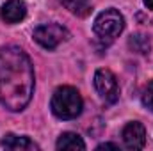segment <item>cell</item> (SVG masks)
Returning <instances> with one entry per match:
<instances>
[{
    "label": "cell",
    "mask_w": 153,
    "mask_h": 151,
    "mask_svg": "<svg viewBox=\"0 0 153 151\" xmlns=\"http://www.w3.org/2000/svg\"><path fill=\"white\" fill-rule=\"evenodd\" d=\"M94 34L102 39H114L117 38L123 29H125V20L121 16L119 11L116 9H105L103 13H100L94 20Z\"/></svg>",
    "instance_id": "cell-3"
},
{
    "label": "cell",
    "mask_w": 153,
    "mask_h": 151,
    "mask_svg": "<svg viewBox=\"0 0 153 151\" xmlns=\"http://www.w3.org/2000/svg\"><path fill=\"white\" fill-rule=\"evenodd\" d=\"M57 150H85V144L80 139V135L73 132H64L57 141Z\"/></svg>",
    "instance_id": "cell-9"
},
{
    "label": "cell",
    "mask_w": 153,
    "mask_h": 151,
    "mask_svg": "<svg viewBox=\"0 0 153 151\" xmlns=\"http://www.w3.org/2000/svg\"><path fill=\"white\" fill-rule=\"evenodd\" d=\"M59 2L76 16H85L91 11V2L89 0H59Z\"/></svg>",
    "instance_id": "cell-10"
},
{
    "label": "cell",
    "mask_w": 153,
    "mask_h": 151,
    "mask_svg": "<svg viewBox=\"0 0 153 151\" xmlns=\"http://www.w3.org/2000/svg\"><path fill=\"white\" fill-rule=\"evenodd\" d=\"M2 148L5 150H13V151H34L39 150V146L36 142H32L29 137H18V135H13V133H7L4 139H2Z\"/></svg>",
    "instance_id": "cell-8"
},
{
    "label": "cell",
    "mask_w": 153,
    "mask_h": 151,
    "mask_svg": "<svg viewBox=\"0 0 153 151\" xmlns=\"http://www.w3.org/2000/svg\"><path fill=\"white\" fill-rule=\"evenodd\" d=\"M34 93V70L27 53L18 46L0 48V103L11 110H23Z\"/></svg>",
    "instance_id": "cell-1"
},
{
    "label": "cell",
    "mask_w": 153,
    "mask_h": 151,
    "mask_svg": "<svg viewBox=\"0 0 153 151\" xmlns=\"http://www.w3.org/2000/svg\"><path fill=\"white\" fill-rule=\"evenodd\" d=\"M128 44H130V48H134L135 52H139V53H148L150 52V39L146 38V36H143V34H137V36H132L130 41H128Z\"/></svg>",
    "instance_id": "cell-11"
},
{
    "label": "cell",
    "mask_w": 153,
    "mask_h": 151,
    "mask_svg": "<svg viewBox=\"0 0 153 151\" xmlns=\"http://www.w3.org/2000/svg\"><path fill=\"white\" fill-rule=\"evenodd\" d=\"M27 14V5L25 2L22 0H9L2 5V11H0V16L5 23H18L25 18Z\"/></svg>",
    "instance_id": "cell-7"
},
{
    "label": "cell",
    "mask_w": 153,
    "mask_h": 151,
    "mask_svg": "<svg viewBox=\"0 0 153 151\" xmlns=\"http://www.w3.org/2000/svg\"><path fill=\"white\" fill-rule=\"evenodd\" d=\"M143 103L153 112V80L144 87V93H143Z\"/></svg>",
    "instance_id": "cell-12"
},
{
    "label": "cell",
    "mask_w": 153,
    "mask_h": 151,
    "mask_svg": "<svg viewBox=\"0 0 153 151\" xmlns=\"http://www.w3.org/2000/svg\"><path fill=\"white\" fill-rule=\"evenodd\" d=\"M96 150H117V144H111V142H105V144H100Z\"/></svg>",
    "instance_id": "cell-13"
},
{
    "label": "cell",
    "mask_w": 153,
    "mask_h": 151,
    "mask_svg": "<svg viewBox=\"0 0 153 151\" xmlns=\"http://www.w3.org/2000/svg\"><path fill=\"white\" fill-rule=\"evenodd\" d=\"M50 107L59 119H75L82 112V98L76 89L70 85H62L55 89Z\"/></svg>",
    "instance_id": "cell-2"
},
{
    "label": "cell",
    "mask_w": 153,
    "mask_h": 151,
    "mask_svg": "<svg viewBox=\"0 0 153 151\" xmlns=\"http://www.w3.org/2000/svg\"><path fill=\"white\" fill-rule=\"evenodd\" d=\"M121 137H123V142L128 150H143L144 144H146V130L137 121L128 123L123 128Z\"/></svg>",
    "instance_id": "cell-6"
},
{
    "label": "cell",
    "mask_w": 153,
    "mask_h": 151,
    "mask_svg": "<svg viewBox=\"0 0 153 151\" xmlns=\"http://www.w3.org/2000/svg\"><path fill=\"white\" fill-rule=\"evenodd\" d=\"M144 4H146L148 9H153V0H144Z\"/></svg>",
    "instance_id": "cell-14"
},
{
    "label": "cell",
    "mask_w": 153,
    "mask_h": 151,
    "mask_svg": "<svg viewBox=\"0 0 153 151\" xmlns=\"http://www.w3.org/2000/svg\"><path fill=\"white\" fill-rule=\"evenodd\" d=\"M68 30L57 23H46V25H39L34 30V39L36 43H39L43 48L46 50H53L57 48L62 41L68 39Z\"/></svg>",
    "instance_id": "cell-4"
},
{
    "label": "cell",
    "mask_w": 153,
    "mask_h": 151,
    "mask_svg": "<svg viewBox=\"0 0 153 151\" xmlns=\"http://www.w3.org/2000/svg\"><path fill=\"white\" fill-rule=\"evenodd\" d=\"M94 87L98 94L107 101V103H116L119 98V85L116 80L114 73L111 70H98L94 75Z\"/></svg>",
    "instance_id": "cell-5"
}]
</instances>
